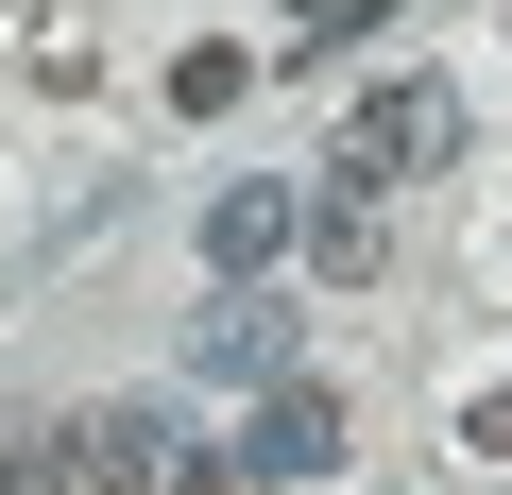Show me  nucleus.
I'll return each instance as SVG.
<instances>
[{"mask_svg":"<svg viewBox=\"0 0 512 495\" xmlns=\"http://www.w3.org/2000/svg\"><path fill=\"white\" fill-rule=\"evenodd\" d=\"M444 154H461V86H444V69H393V86H376V103L325 137V171H359V188H393V171H444Z\"/></svg>","mask_w":512,"mask_h":495,"instance_id":"nucleus-1","label":"nucleus"},{"mask_svg":"<svg viewBox=\"0 0 512 495\" xmlns=\"http://www.w3.org/2000/svg\"><path fill=\"white\" fill-rule=\"evenodd\" d=\"M154 444H171L154 410H69L35 478H52V495H154Z\"/></svg>","mask_w":512,"mask_h":495,"instance_id":"nucleus-2","label":"nucleus"},{"mask_svg":"<svg viewBox=\"0 0 512 495\" xmlns=\"http://www.w3.org/2000/svg\"><path fill=\"white\" fill-rule=\"evenodd\" d=\"M291 239H308V188H274V171H239V188H205V257H222V274H274Z\"/></svg>","mask_w":512,"mask_h":495,"instance_id":"nucleus-3","label":"nucleus"},{"mask_svg":"<svg viewBox=\"0 0 512 495\" xmlns=\"http://www.w3.org/2000/svg\"><path fill=\"white\" fill-rule=\"evenodd\" d=\"M239 461H256V478H325V461H342V393H325V376H274Z\"/></svg>","mask_w":512,"mask_h":495,"instance_id":"nucleus-4","label":"nucleus"},{"mask_svg":"<svg viewBox=\"0 0 512 495\" xmlns=\"http://www.w3.org/2000/svg\"><path fill=\"white\" fill-rule=\"evenodd\" d=\"M205 376H291V308L274 291H222L205 308Z\"/></svg>","mask_w":512,"mask_h":495,"instance_id":"nucleus-5","label":"nucleus"},{"mask_svg":"<svg viewBox=\"0 0 512 495\" xmlns=\"http://www.w3.org/2000/svg\"><path fill=\"white\" fill-rule=\"evenodd\" d=\"M308 257L325 274H376V188L359 171H308Z\"/></svg>","mask_w":512,"mask_h":495,"instance_id":"nucleus-6","label":"nucleus"},{"mask_svg":"<svg viewBox=\"0 0 512 495\" xmlns=\"http://www.w3.org/2000/svg\"><path fill=\"white\" fill-rule=\"evenodd\" d=\"M239 86H256V69H239V52H171V120H222V103H239Z\"/></svg>","mask_w":512,"mask_h":495,"instance_id":"nucleus-7","label":"nucleus"},{"mask_svg":"<svg viewBox=\"0 0 512 495\" xmlns=\"http://www.w3.org/2000/svg\"><path fill=\"white\" fill-rule=\"evenodd\" d=\"M274 18H291V69H308V52H342V35L376 18V0H274Z\"/></svg>","mask_w":512,"mask_h":495,"instance_id":"nucleus-8","label":"nucleus"},{"mask_svg":"<svg viewBox=\"0 0 512 495\" xmlns=\"http://www.w3.org/2000/svg\"><path fill=\"white\" fill-rule=\"evenodd\" d=\"M461 444H478V461H512V376H495V393L461 410Z\"/></svg>","mask_w":512,"mask_h":495,"instance_id":"nucleus-9","label":"nucleus"},{"mask_svg":"<svg viewBox=\"0 0 512 495\" xmlns=\"http://www.w3.org/2000/svg\"><path fill=\"white\" fill-rule=\"evenodd\" d=\"M188 495H256V461H188Z\"/></svg>","mask_w":512,"mask_h":495,"instance_id":"nucleus-10","label":"nucleus"}]
</instances>
